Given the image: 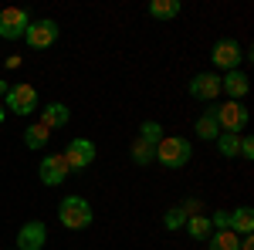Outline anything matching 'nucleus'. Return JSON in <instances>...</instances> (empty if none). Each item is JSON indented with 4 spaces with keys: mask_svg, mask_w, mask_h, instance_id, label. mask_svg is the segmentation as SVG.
I'll return each instance as SVG.
<instances>
[{
    "mask_svg": "<svg viewBox=\"0 0 254 250\" xmlns=\"http://www.w3.org/2000/svg\"><path fill=\"white\" fill-rule=\"evenodd\" d=\"M58 34H61L58 20L41 17V20H31V24H27V31H24V41H27L34 51H44V48H51V44L58 41Z\"/></svg>",
    "mask_w": 254,
    "mask_h": 250,
    "instance_id": "20e7f679",
    "label": "nucleus"
},
{
    "mask_svg": "<svg viewBox=\"0 0 254 250\" xmlns=\"http://www.w3.org/2000/svg\"><path fill=\"white\" fill-rule=\"evenodd\" d=\"M193 132L200 135L203 142H210V139H214V142H217V135H220V122H217V105H210V108H207L203 115L196 118Z\"/></svg>",
    "mask_w": 254,
    "mask_h": 250,
    "instance_id": "4468645a",
    "label": "nucleus"
},
{
    "mask_svg": "<svg viewBox=\"0 0 254 250\" xmlns=\"http://www.w3.org/2000/svg\"><path fill=\"white\" fill-rule=\"evenodd\" d=\"M193 155V146L183 139V135H163L156 142V162L166 169H183Z\"/></svg>",
    "mask_w": 254,
    "mask_h": 250,
    "instance_id": "f03ea898",
    "label": "nucleus"
},
{
    "mask_svg": "<svg viewBox=\"0 0 254 250\" xmlns=\"http://www.w3.org/2000/svg\"><path fill=\"white\" fill-rule=\"evenodd\" d=\"M3 118H7V108H3V105H0V125H3Z\"/></svg>",
    "mask_w": 254,
    "mask_h": 250,
    "instance_id": "cd10ccee",
    "label": "nucleus"
},
{
    "mask_svg": "<svg viewBox=\"0 0 254 250\" xmlns=\"http://www.w3.org/2000/svg\"><path fill=\"white\" fill-rule=\"evenodd\" d=\"M139 139H146L149 146H156L159 139H163V125H159V122H142V129H139Z\"/></svg>",
    "mask_w": 254,
    "mask_h": 250,
    "instance_id": "5701e85b",
    "label": "nucleus"
},
{
    "mask_svg": "<svg viewBox=\"0 0 254 250\" xmlns=\"http://www.w3.org/2000/svg\"><path fill=\"white\" fill-rule=\"evenodd\" d=\"M220 92H227L231 101H241V98L251 92V78L244 75L241 68H234V71H227V75L220 78Z\"/></svg>",
    "mask_w": 254,
    "mask_h": 250,
    "instance_id": "f8f14e48",
    "label": "nucleus"
},
{
    "mask_svg": "<svg viewBox=\"0 0 254 250\" xmlns=\"http://www.w3.org/2000/svg\"><path fill=\"white\" fill-rule=\"evenodd\" d=\"M7 88H10V85H7V81H3V78H0V98L7 95Z\"/></svg>",
    "mask_w": 254,
    "mask_h": 250,
    "instance_id": "bb28decb",
    "label": "nucleus"
},
{
    "mask_svg": "<svg viewBox=\"0 0 254 250\" xmlns=\"http://www.w3.org/2000/svg\"><path fill=\"white\" fill-rule=\"evenodd\" d=\"M153 159H156V146H149L146 139L136 135V139H132V162H136V166H149Z\"/></svg>",
    "mask_w": 254,
    "mask_h": 250,
    "instance_id": "412c9836",
    "label": "nucleus"
},
{
    "mask_svg": "<svg viewBox=\"0 0 254 250\" xmlns=\"http://www.w3.org/2000/svg\"><path fill=\"white\" fill-rule=\"evenodd\" d=\"M61 155H64V162H68L71 173H81V169H88V166L95 162V142H92V139H71L68 149Z\"/></svg>",
    "mask_w": 254,
    "mask_h": 250,
    "instance_id": "39448f33",
    "label": "nucleus"
},
{
    "mask_svg": "<svg viewBox=\"0 0 254 250\" xmlns=\"http://www.w3.org/2000/svg\"><path fill=\"white\" fill-rule=\"evenodd\" d=\"M190 95H193L196 101H214V98L220 95V78H217L214 71H200V75H193V81H190Z\"/></svg>",
    "mask_w": 254,
    "mask_h": 250,
    "instance_id": "9b49d317",
    "label": "nucleus"
},
{
    "mask_svg": "<svg viewBox=\"0 0 254 250\" xmlns=\"http://www.w3.org/2000/svg\"><path fill=\"white\" fill-rule=\"evenodd\" d=\"M187 233L193 237V240H200V244H207L210 240V233H214V227H210V216L207 213H196V216H187Z\"/></svg>",
    "mask_w": 254,
    "mask_h": 250,
    "instance_id": "2eb2a0df",
    "label": "nucleus"
},
{
    "mask_svg": "<svg viewBox=\"0 0 254 250\" xmlns=\"http://www.w3.org/2000/svg\"><path fill=\"white\" fill-rule=\"evenodd\" d=\"M217 152L224 155V159H237V152H241V135L220 132L217 135Z\"/></svg>",
    "mask_w": 254,
    "mask_h": 250,
    "instance_id": "aec40b11",
    "label": "nucleus"
},
{
    "mask_svg": "<svg viewBox=\"0 0 254 250\" xmlns=\"http://www.w3.org/2000/svg\"><path fill=\"white\" fill-rule=\"evenodd\" d=\"M210 227H214V230H231V213L217 210L214 216H210Z\"/></svg>",
    "mask_w": 254,
    "mask_h": 250,
    "instance_id": "b1692460",
    "label": "nucleus"
},
{
    "mask_svg": "<svg viewBox=\"0 0 254 250\" xmlns=\"http://www.w3.org/2000/svg\"><path fill=\"white\" fill-rule=\"evenodd\" d=\"M207 250H241V237L234 230H214L207 240Z\"/></svg>",
    "mask_w": 254,
    "mask_h": 250,
    "instance_id": "a211bd4d",
    "label": "nucleus"
},
{
    "mask_svg": "<svg viewBox=\"0 0 254 250\" xmlns=\"http://www.w3.org/2000/svg\"><path fill=\"white\" fill-rule=\"evenodd\" d=\"M44 244H48V227L41 220H27L17 230V247L14 250H44Z\"/></svg>",
    "mask_w": 254,
    "mask_h": 250,
    "instance_id": "9d476101",
    "label": "nucleus"
},
{
    "mask_svg": "<svg viewBox=\"0 0 254 250\" xmlns=\"http://www.w3.org/2000/svg\"><path fill=\"white\" fill-rule=\"evenodd\" d=\"M183 223H187V210H183V206H170L166 216H163V227H166V230H180Z\"/></svg>",
    "mask_w": 254,
    "mask_h": 250,
    "instance_id": "4be33fe9",
    "label": "nucleus"
},
{
    "mask_svg": "<svg viewBox=\"0 0 254 250\" xmlns=\"http://www.w3.org/2000/svg\"><path fill=\"white\" fill-rule=\"evenodd\" d=\"M237 159H254V139L251 135H241V152Z\"/></svg>",
    "mask_w": 254,
    "mask_h": 250,
    "instance_id": "393cba45",
    "label": "nucleus"
},
{
    "mask_svg": "<svg viewBox=\"0 0 254 250\" xmlns=\"http://www.w3.org/2000/svg\"><path fill=\"white\" fill-rule=\"evenodd\" d=\"M146 10L156 20H173V17H180V0H153Z\"/></svg>",
    "mask_w": 254,
    "mask_h": 250,
    "instance_id": "6ab92c4d",
    "label": "nucleus"
},
{
    "mask_svg": "<svg viewBox=\"0 0 254 250\" xmlns=\"http://www.w3.org/2000/svg\"><path fill=\"white\" fill-rule=\"evenodd\" d=\"M217 122H220V132H234L241 135L244 132V125H248V108L241 105V101H224V105H217Z\"/></svg>",
    "mask_w": 254,
    "mask_h": 250,
    "instance_id": "0eeeda50",
    "label": "nucleus"
},
{
    "mask_svg": "<svg viewBox=\"0 0 254 250\" xmlns=\"http://www.w3.org/2000/svg\"><path fill=\"white\" fill-rule=\"evenodd\" d=\"M241 44L234 38H220L214 44V51H210V61H214L217 68H224V71H234L237 64H241Z\"/></svg>",
    "mask_w": 254,
    "mask_h": 250,
    "instance_id": "1a4fd4ad",
    "label": "nucleus"
},
{
    "mask_svg": "<svg viewBox=\"0 0 254 250\" xmlns=\"http://www.w3.org/2000/svg\"><path fill=\"white\" fill-rule=\"evenodd\" d=\"M241 250H254V240H251V237H241Z\"/></svg>",
    "mask_w": 254,
    "mask_h": 250,
    "instance_id": "a878e982",
    "label": "nucleus"
},
{
    "mask_svg": "<svg viewBox=\"0 0 254 250\" xmlns=\"http://www.w3.org/2000/svg\"><path fill=\"white\" fill-rule=\"evenodd\" d=\"M58 220L64 230H88L95 213H92V203L85 196H64L58 203Z\"/></svg>",
    "mask_w": 254,
    "mask_h": 250,
    "instance_id": "f257e3e1",
    "label": "nucleus"
},
{
    "mask_svg": "<svg viewBox=\"0 0 254 250\" xmlns=\"http://www.w3.org/2000/svg\"><path fill=\"white\" fill-rule=\"evenodd\" d=\"M231 230H234L237 237H251V230H254V210L251 206H237V210L231 213Z\"/></svg>",
    "mask_w": 254,
    "mask_h": 250,
    "instance_id": "dca6fc26",
    "label": "nucleus"
},
{
    "mask_svg": "<svg viewBox=\"0 0 254 250\" xmlns=\"http://www.w3.org/2000/svg\"><path fill=\"white\" fill-rule=\"evenodd\" d=\"M48 139H51V132H48L41 122H34V125H27V129H24V146H27L31 152H41V149L48 146Z\"/></svg>",
    "mask_w": 254,
    "mask_h": 250,
    "instance_id": "f3484780",
    "label": "nucleus"
},
{
    "mask_svg": "<svg viewBox=\"0 0 254 250\" xmlns=\"http://www.w3.org/2000/svg\"><path fill=\"white\" fill-rule=\"evenodd\" d=\"M71 122V108L64 105V101H51V105H44L41 108V125L51 132V129H64Z\"/></svg>",
    "mask_w": 254,
    "mask_h": 250,
    "instance_id": "ddd939ff",
    "label": "nucleus"
},
{
    "mask_svg": "<svg viewBox=\"0 0 254 250\" xmlns=\"http://www.w3.org/2000/svg\"><path fill=\"white\" fill-rule=\"evenodd\" d=\"M3 108L7 112H14V115H31V112H38V88L34 85H10L7 88V95H3Z\"/></svg>",
    "mask_w": 254,
    "mask_h": 250,
    "instance_id": "7ed1b4c3",
    "label": "nucleus"
},
{
    "mask_svg": "<svg viewBox=\"0 0 254 250\" xmlns=\"http://www.w3.org/2000/svg\"><path fill=\"white\" fill-rule=\"evenodd\" d=\"M27 24H31V14H27L24 7H3V10H0V38L3 41L24 38Z\"/></svg>",
    "mask_w": 254,
    "mask_h": 250,
    "instance_id": "423d86ee",
    "label": "nucleus"
},
{
    "mask_svg": "<svg viewBox=\"0 0 254 250\" xmlns=\"http://www.w3.org/2000/svg\"><path fill=\"white\" fill-rule=\"evenodd\" d=\"M68 162H64V155L61 152H51V155H44L41 159V166H38V176H41V183L44 186H61L64 179H68Z\"/></svg>",
    "mask_w": 254,
    "mask_h": 250,
    "instance_id": "6e6552de",
    "label": "nucleus"
}]
</instances>
